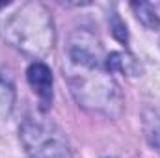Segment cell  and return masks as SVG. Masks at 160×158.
<instances>
[{
	"label": "cell",
	"instance_id": "obj_1",
	"mask_svg": "<svg viewBox=\"0 0 160 158\" xmlns=\"http://www.w3.org/2000/svg\"><path fill=\"white\" fill-rule=\"evenodd\" d=\"M63 73L82 108L112 119L123 114L125 99L121 87L106 67L102 43L91 30L78 28L69 36Z\"/></svg>",
	"mask_w": 160,
	"mask_h": 158
},
{
	"label": "cell",
	"instance_id": "obj_9",
	"mask_svg": "<svg viewBox=\"0 0 160 158\" xmlns=\"http://www.w3.org/2000/svg\"><path fill=\"white\" fill-rule=\"evenodd\" d=\"M149 141H151V145L160 153V126H157V128L149 134Z\"/></svg>",
	"mask_w": 160,
	"mask_h": 158
},
{
	"label": "cell",
	"instance_id": "obj_7",
	"mask_svg": "<svg viewBox=\"0 0 160 158\" xmlns=\"http://www.w3.org/2000/svg\"><path fill=\"white\" fill-rule=\"evenodd\" d=\"M132 9L136 11V17H138V21L143 22V26L160 34V19L157 17V13L153 11V7L149 4H132Z\"/></svg>",
	"mask_w": 160,
	"mask_h": 158
},
{
	"label": "cell",
	"instance_id": "obj_6",
	"mask_svg": "<svg viewBox=\"0 0 160 158\" xmlns=\"http://www.w3.org/2000/svg\"><path fill=\"white\" fill-rule=\"evenodd\" d=\"M106 67H108V71L112 75L119 71V73H127V75L134 77V75H138L142 71L136 58H132L127 52H110V54H106Z\"/></svg>",
	"mask_w": 160,
	"mask_h": 158
},
{
	"label": "cell",
	"instance_id": "obj_10",
	"mask_svg": "<svg viewBox=\"0 0 160 158\" xmlns=\"http://www.w3.org/2000/svg\"><path fill=\"white\" fill-rule=\"evenodd\" d=\"M6 6H8V4H0V9H2V7H6Z\"/></svg>",
	"mask_w": 160,
	"mask_h": 158
},
{
	"label": "cell",
	"instance_id": "obj_2",
	"mask_svg": "<svg viewBox=\"0 0 160 158\" xmlns=\"http://www.w3.org/2000/svg\"><path fill=\"white\" fill-rule=\"evenodd\" d=\"M2 36L19 52L39 60L47 56L56 41L54 21L41 2H26L2 26Z\"/></svg>",
	"mask_w": 160,
	"mask_h": 158
},
{
	"label": "cell",
	"instance_id": "obj_5",
	"mask_svg": "<svg viewBox=\"0 0 160 158\" xmlns=\"http://www.w3.org/2000/svg\"><path fill=\"white\" fill-rule=\"evenodd\" d=\"M13 106H15V86H13V80L0 67V121H6L11 116Z\"/></svg>",
	"mask_w": 160,
	"mask_h": 158
},
{
	"label": "cell",
	"instance_id": "obj_3",
	"mask_svg": "<svg viewBox=\"0 0 160 158\" xmlns=\"http://www.w3.org/2000/svg\"><path fill=\"white\" fill-rule=\"evenodd\" d=\"M21 141L28 158H73L63 132L47 119H24L21 125Z\"/></svg>",
	"mask_w": 160,
	"mask_h": 158
},
{
	"label": "cell",
	"instance_id": "obj_8",
	"mask_svg": "<svg viewBox=\"0 0 160 158\" xmlns=\"http://www.w3.org/2000/svg\"><path fill=\"white\" fill-rule=\"evenodd\" d=\"M112 28H114V36L118 37L119 41H127V26L121 22V19L118 15H114V22H112Z\"/></svg>",
	"mask_w": 160,
	"mask_h": 158
},
{
	"label": "cell",
	"instance_id": "obj_4",
	"mask_svg": "<svg viewBox=\"0 0 160 158\" xmlns=\"http://www.w3.org/2000/svg\"><path fill=\"white\" fill-rule=\"evenodd\" d=\"M26 78L28 84L32 86V89L38 93L43 110H47L52 102V73L50 69L43 63V62H34L30 63L28 71H26Z\"/></svg>",
	"mask_w": 160,
	"mask_h": 158
}]
</instances>
